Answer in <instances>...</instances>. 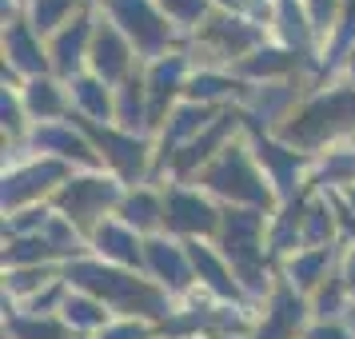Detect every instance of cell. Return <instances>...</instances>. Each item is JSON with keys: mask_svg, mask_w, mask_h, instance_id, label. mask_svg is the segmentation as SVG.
Instances as JSON below:
<instances>
[{"mask_svg": "<svg viewBox=\"0 0 355 339\" xmlns=\"http://www.w3.org/2000/svg\"><path fill=\"white\" fill-rule=\"evenodd\" d=\"M327 236H331V211L327 204H311L304 216V243H311V252H320Z\"/></svg>", "mask_w": 355, "mask_h": 339, "instance_id": "33", "label": "cell"}, {"mask_svg": "<svg viewBox=\"0 0 355 339\" xmlns=\"http://www.w3.org/2000/svg\"><path fill=\"white\" fill-rule=\"evenodd\" d=\"M60 311H64L68 327H104V320H108L104 304H100L96 295H88V291H80V295H64Z\"/></svg>", "mask_w": 355, "mask_h": 339, "instance_id": "22", "label": "cell"}, {"mask_svg": "<svg viewBox=\"0 0 355 339\" xmlns=\"http://www.w3.org/2000/svg\"><path fill=\"white\" fill-rule=\"evenodd\" d=\"M20 124H24V120H20L17 100L8 96V88H4V132H12V136H17V132H20Z\"/></svg>", "mask_w": 355, "mask_h": 339, "instance_id": "46", "label": "cell"}, {"mask_svg": "<svg viewBox=\"0 0 355 339\" xmlns=\"http://www.w3.org/2000/svg\"><path fill=\"white\" fill-rule=\"evenodd\" d=\"M307 8H311V24H315V28H331V20H336V0H307Z\"/></svg>", "mask_w": 355, "mask_h": 339, "instance_id": "43", "label": "cell"}, {"mask_svg": "<svg viewBox=\"0 0 355 339\" xmlns=\"http://www.w3.org/2000/svg\"><path fill=\"white\" fill-rule=\"evenodd\" d=\"M347 68H352V80H355V49H352V60H347Z\"/></svg>", "mask_w": 355, "mask_h": 339, "instance_id": "50", "label": "cell"}, {"mask_svg": "<svg viewBox=\"0 0 355 339\" xmlns=\"http://www.w3.org/2000/svg\"><path fill=\"white\" fill-rule=\"evenodd\" d=\"M343 288H347V284L331 279V288H323V291H320V315H336V307H339V295H343Z\"/></svg>", "mask_w": 355, "mask_h": 339, "instance_id": "44", "label": "cell"}, {"mask_svg": "<svg viewBox=\"0 0 355 339\" xmlns=\"http://www.w3.org/2000/svg\"><path fill=\"white\" fill-rule=\"evenodd\" d=\"M288 100H291L288 84H272V88H263V92H252V108H256L259 116H275Z\"/></svg>", "mask_w": 355, "mask_h": 339, "instance_id": "36", "label": "cell"}, {"mask_svg": "<svg viewBox=\"0 0 355 339\" xmlns=\"http://www.w3.org/2000/svg\"><path fill=\"white\" fill-rule=\"evenodd\" d=\"M216 120H211V108L208 104H180L172 120H168V132H164V148H176V144H192V136L208 132Z\"/></svg>", "mask_w": 355, "mask_h": 339, "instance_id": "14", "label": "cell"}, {"mask_svg": "<svg viewBox=\"0 0 355 339\" xmlns=\"http://www.w3.org/2000/svg\"><path fill=\"white\" fill-rule=\"evenodd\" d=\"M44 240L52 243V252H56V256H68V252H76L72 220H64V216H52V224L44 227Z\"/></svg>", "mask_w": 355, "mask_h": 339, "instance_id": "35", "label": "cell"}, {"mask_svg": "<svg viewBox=\"0 0 355 339\" xmlns=\"http://www.w3.org/2000/svg\"><path fill=\"white\" fill-rule=\"evenodd\" d=\"M355 124V88H336L327 96L311 100L300 116H291V124L279 128V136L295 148H320L336 132Z\"/></svg>", "mask_w": 355, "mask_h": 339, "instance_id": "2", "label": "cell"}, {"mask_svg": "<svg viewBox=\"0 0 355 339\" xmlns=\"http://www.w3.org/2000/svg\"><path fill=\"white\" fill-rule=\"evenodd\" d=\"M263 236V211L259 208H240L224 216V247H252Z\"/></svg>", "mask_w": 355, "mask_h": 339, "instance_id": "18", "label": "cell"}, {"mask_svg": "<svg viewBox=\"0 0 355 339\" xmlns=\"http://www.w3.org/2000/svg\"><path fill=\"white\" fill-rule=\"evenodd\" d=\"M60 208H64V220H76V224H92L96 216L112 208L120 200V188L116 180H104V176H84V180H68L60 184Z\"/></svg>", "mask_w": 355, "mask_h": 339, "instance_id": "5", "label": "cell"}, {"mask_svg": "<svg viewBox=\"0 0 355 339\" xmlns=\"http://www.w3.org/2000/svg\"><path fill=\"white\" fill-rule=\"evenodd\" d=\"M279 33H284V40H288V49H307V36H311V28H307L304 12H300V4L295 0H279Z\"/></svg>", "mask_w": 355, "mask_h": 339, "instance_id": "29", "label": "cell"}, {"mask_svg": "<svg viewBox=\"0 0 355 339\" xmlns=\"http://www.w3.org/2000/svg\"><path fill=\"white\" fill-rule=\"evenodd\" d=\"M307 339H352L343 327H336V323H320V327H311L307 331Z\"/></svg>", "mask_w": 355, "mask_h": 339, "instance_id": "47", "label": "cell"}, {"mask_svg": "<svg viewBox=\"0 0 355 339\" xmlns=\"http://www.w3.org/2000/svg\"><path fill=\"white\" fill-rule=\"evenodd\" d=\"M295 64V56L291 52H279V49H259L256 56H248L243 60V72L248 76H275V72H288V68Z\"/></svg>", "mask_w": 355, "mask_h": 339, "instance_id": "30", "label": "cell"}, {"mask_svg": "<svg viewBox=\"0 0 355 339\" xmlns=\"http://www.w3.org/2000/svg\"><path fill=\"white\" fill-rule=\"evenodd\" d=\"M68 279L80 291L96 295L100 304H108L112 311H132V315H152L160 320L168 311V299H164L156 288H148L144 279H132L124 272H112V268H100V263H68Z\"/></svg>", "mask_w": 355, "mask_h": 339, "instance_id": "1", "label": "cell"}, {"mask_svg": "<svg viewBox=\"0 0 355 339\" xmlns=\"http://www.w3.org/2000/svg\"><path fill=\"white\" fill-rule=\"evenodd\" d=\"M92 36H96L92 17H76L68 28H60L56 40H52V68H56L60 76H76L80 60L92 52V49H88V44H92Z\"/></svg>", "mask_w": 355, "mask_h": 339, "instance_id": "9", "label": "cell"}, {"mask_svg": "<svg viewBox=\"0 0 355 339\" xmlns=\"http://www.w3.org/2000/svg\"><path fill=\"white\" fill-rule=\"evenodd\" d=\"M52 256V243L44 240V236H17L12 240V247H4V259L8 263H40V259Z\"/></svg>", "mask_w": 355, "mask_h": 339, "instance_id": "31", "label": "cell"}, {"mask_svg": "<svg viewBox=\"0 0 355 339\" xmlns=\"http://www.w3.org/2000/svg\"><path fill=\"white\" fill-rule=\"evenodd\" d=\"M84 132L104 148V156H108L128 180L144 172V144H140L132 132H112V128H96V124H84Z\"/></svg>", "mask_w": 355, "mask_h": 339, "instance_id": "11", "label": "cell"}, {"mask_svg": "<svg viewBox=\"0 0 355 339\" xmlns=\"http://www.w3.org/2000/svg\"><path fill=\"white\" fill-rule=\"evenodd\" d=\"M240 84H232L227 76H216V72H200L192 84H188V100L192 104H208L216 96H227V92H236Z\"/></svg>", "mask_w": 355, "mask_h": 339, "instance_id": "32", "label": "cell"}, {"mask_svg": "<svg viewBox=\"0 0 355 339\" xmlns=\"http://www.w3.org/2000/svg\"><path fill=\"white\" fill-rule=\"evenodd\" d=\"M259 160L268 164V172H272V180L279 184V192L288 195L291 184H295V172H300V156L291 152V148H279V144H259Z\"/></svg>", "mask_w": 355, "mask_h": 339, "instance_id": "21", "label": "cell"}, {"mask_svg": "<svg viewBox=\"0 0 355 339\" xmlns=\"http://www.w3.org/2000/svg\"><path fill=\"white\" fill-rule=\"evenodd\" d=\"M164 220H168L172 232H188V236H211L216 224H220V216H216V208H211L208 200L200 192H184V188L168 192Z\"/></svg>", "mask_w": 355, "mask_h": 339, "instance_id": "6", "label": "cell"}, {"mask_svg": "<svg viewBox=\"0 0 355 339\" xmlns=\"http://www.w3.org/2000/svg\"><path fill=\"white\" fill-rule=\"evenodd\" d=\"M49 284V275L40 272V268H24V272H12V279H8V288L12 291H36Z\"/></svg>", "mask_w": 355, "mask_h": 339, "instance_id": "40", "label": "cell"}, {"mask_svg": "<svg viewBox=\"0 0 355 339\" xmlns=\"http://www.w3.org/2000/svg\"><path fill=\"white\" fill-rule=\"evenodd\" d=\"M220 4H227V8H243L248 0H220Z\"/></svg>", "mask_w": 355, "mask_h": 339, "instance_id": "49", "label": "cell"}, {"mask_svg": "<svg viewBox=\"0 0 355 339\" xmlns=\"http://www.w3.org/2000/svg\"><path fill=\"white\" fill-rule=\"evenodd\" d=\"M208 36L227 52V56H240L243 49H252V44L259 40V28L256 24H243V20L224 17V20H216V24H208Z\"/></svg>", "mask_w": 355, "mask_h": 339, "instance_id": "20", "label": "cell"}, {"mask_svg": "<svg viewBox=\"0 0 355 339\" xmlns=\"http://www.w3.org/2000/svg\"><path fill=\"white\" fill-rule=\"evenodd\" d=\"M100 339H148V331L140 327V323H108L104 331H100Z\"/></svg>", "mask_w": 355, "mask_h": 339, "instance_id": "42", "label": "cell"}, {"mask_svg": "<svg viewBox=\"0 0 355 339\" xmlns=\"http://www.w3.org/2000/svg\"><path fill=\"white\" fill-rule=\"evenodd\" d=\"M188 256H192V268L200 272V279H204L211 291H220V295H227V299L240 295V284L232 279V272L224 268L220 256H211L208 247H200V243H188Z\"/></svg>", "mask_w": 355, "mask_h": 339, "instance_id": "17", "label": "cell"}, {"mask_svg": "<svg viewBox=\"0 0 355 339\" xmlns=\"http://www.w3.org/2000/svg\"><path fill=\"white\" fill-rule=\"evenodd\" d=\"M204 184H208L211 192L243 200V204H252V208H268V204H272L268 180L256 172V164L248 160L243 148H220V156H216V160L208 164V172H204Z\"/></svg>", "mask_w": 355, "mask_h": 339, "instance_id": "3", "label": "cell"}, {"mask_svg": "<svg viewBox=\"0 0 355 339\" xmlns=\"http://www.w3.org/2000/svg\"><path fill=\"white\" fill-rule=\"evenodd\" d=\"M291 331H295V327H288L284 320L268 315V323H263V327L256 331V339H291Z\"/></svg>", "mask_w": 355, "mask_h": 339, "instance_id": "45", "label": "cell"}, {"mask_svg": "<svg viewBox=\"0 0 355 339\" xmlns=\"http://www.w3.org/2000/svg\"><path fill=\"white\" fill-rule=\"evenodd\" d=\"M104 4H108V12H112V24L128 36L144 56H160V52L168 49L172 28H168V20L156 12L152 0H104Z\"/></svg>", "mask_w": 355, "mask_h": 339, "instance_id": "4", "label": "cell"}, {"mask_svg": "<svg viewBox=\"0 0 355 339\" xmlns=\"http://www.w3.org/2000/svg\"><path fill=\"white\" fill-rule=\"evenodd\" d=\"M236 120H240V116H232V112H227V116H216V124H211L204 136H196L192 144L184 148V152H176V172H192L196 164L211 160V148H216V144L227 136V132L236 128Z\"/></svg>", "mask_w": 355, "mask_h": 339, "instance_id": "15", "label": "cell"}, {"mask_svg": "<svg viewBox=\"0 0 355 339\" xmlns=\"http://www.w3.org/2000/svg\"><path fill=\"white\" fill-rule=\"evenodd\" d=\"M343 284L355 291V252H352V259H347V272H343Z\"/></svg>", "mask_w": 355, "mask_h": 339, "instance_id": "48", "label": "cell"}, {"mask_svg": "<svg viewBox=\"0 0 355 339\" xmlns=\"http://www.w3.org/2000/svg\"><path fill=\"white\" fill-rule=\"evenodd\" d=\"M76 0H28V24L33 33H56Z\"/></svg>", "mask_w": 355, "mask_h": 339, "instance_id": "28", "label": "cell"}, {"mask_svg": "<svg viewBox=\"0 0 355 339\" xmlns=\"http://www.w3.org/2000/svg\"><path fill=\"white\" fill-rule=\"evenodd\" d=\"M36 144L40 148H49V152H56V156H76V160H84V164H96V152L84 144L76 132L68 128V124H52V128H40L36 132Z\"/></svg>", "mask_w": 355, "mask_h": 339, "instance_id": "19", "label": "cell"}, {"mask_svg": "<svg viewBox=\"0 0 355 339\" xmlns=\"http://www.w3.org/2000/svg\"><path fill=\"white\" fill-rule=\"evenodd\" d=\"M120 216H124V224L136 227V232H148V227H156L164 220V208H160V200L156 195H148V192H136L124 200V208H120Z\"/></svg>", "mask_w": 355, "mask_h": 339, "instance_id": "24", "label": "cell"}, {"mask_svg": "<svg viewBox=\"0 0 355 339\" xmlns=\"http://www.w3.org/2000/svg\"><path fill=\"white\" fill-rule=\"evenodd\" d=\"M96 247L104 259H116V263H128L136 268L140 263V243L128 232V224H100L96 227Z\"/></svg>", "mask_w": 355, "mask_h": 339, "instance_id": "16", "label": "cell"}, {"mask_svg": "<svg viewBox=\"0 0 355 339\" xmlns=\"http://www.w3.org/2000/svg\"><path fill=\"white\" fill-rule=\"evenodd\" d=\"M12 336L17 339H68L64 327L56 320H40V315H24L12 323Z\"/></svg>", "mask_w": 355, "mask_h": 339, "instance_id": "34", "label": "cell"}, {"mask_svg": "<svg viewBox=\"0 0 355 339\" xmlns=\"http://www.w3.org/2000/svg\"><path fill=\"white\" fill-rule=\"evenodd\" d=\"M24 108L33 116H40V120H52V116H60L64 112V96H60V88L52 80H33L28 88H24Z\"/></svg>", "mask_w": 355, "mask_h": 339, "instance_id": "23", "label": "cell"}, {"mask_svg": "<svg viewBox=\"0 0 355 339\" xmlns=\"http://www.w3.org/2000/svg\"><path fill=\"white\" fill-rule=\"evenodd\" d=\"M49 224H52V216L44 208H28V211H17L8 227H12V236H28V232H36V227L44 232Z\"/></svg>", "mask_w": 355, "mask_h": 339, "instance_id": "38", "label": "cell"}, {"mask_svg": "<svg viewBox=\"0 0 355 339\" xmlns=\"http://www.w3.org/2000/svg\"><path fill=\"white\" fill-rule=\"evenodd\" d=\"M323 180L331 184H343V180H355V152H336L327 168H323Z\"/></svg>", "mask_w": 355, "mask_h": 339, "instance_id": "39", "label": "cell"}, {"mask_svg": "<svg viewBox=\"0 0 355 339\" xmlns=\"http://www.w3.org/2000/svg\"><path fill=\"white\" fill-rule=\"evenodd\" d=\"M60 180H64V164L60 160H40V164H33V168H24V172L4 176V208H17L24 200L49 192Z\"/></svg>", "mask_w": 355, "mask_h": 339, "instance_id": "8", "label": "cell"}, {"mask_svg": "<svg viewBox=\"0 0 355 339\" xmlns=\"http://www.w3.org/2000/svg\"><path fill=\"white\" fill-rule=\"evenodd\" d=\"M160 8H164L172 20H180V24H196V20L204 17L208 0H160Z\"/></svg>", "mask_w": 355, "mask_h": 339, "instance_id": "37", "label": "cell"}, {"mask_svg": "<svg viewBox=\"0 0 355 339\" xmlns=\"http://www.w3.org/2000/svg\"><path fill=\"white\" fill-rule=\"evenodd\" d=\"M327 263H331V252L327 247H320V252H304V256H295L288 263V275L295 288H315L323 279V272H327Z\"/></svg>", "mask_w": 355, "mask_h": 339, "instance_id": "27", "label": "cell"}, {"mask_svg": "<svg viewBox=\"0 0 355 339\" xmlns=\"http://www.w3.org/2000/svg\"><path fill=\"white\" fill-rule=\"evenodd\" d=\"M144 256H148V268L160 275V284H168L172 291H184L192 284V256L184 247H176L168 240H148Z\"/></svg>", "mask_w": 355, "mask_h": 339, "instance_id": "10", "label": "cell"}, {"mask_svg": "<svg viewBox=\"0 0 355 339\" xmlns=\"http://www.w3.org/2000/svg\"><path fill=\"white\" fill-rule=\"evenodd\" d=\"M352 40H355V0H347L343 20H339V33H336V52H343Z\"/></svg>", "mask_w": 355, "mask_h": 339, "instance_id": "41", "label": "cell"}, {"mask_svg": "<svg viewBox=\"0 0 355 339\" xmlns=\"http://www.w3.org/2000/svg\"><path fill=\"white\" fill-rule=\"evenodd\" d=\"M88 60H92V68H96V76H100L104 84H108V80H120V76H128V68H132L128 36L120 33L112 20L96 24V36H92V52H88Z\"/></svg>", "mask_w": 355, "mask_h": 339, "instance_id": "7", "label": "cell"}, {"mask_svg": "<svg viewBox=\"0 0 355 339\" xmlns=\"http://www.w3.org/2000/svg\"><path fill=\"white\" fill-rule=\"evenodd\" d=\"M180 80H184V56H164L152 64V76H148V112L152 120L164 112V104L172 92H180Z\"/></svg>", "mask_w": 355, "mask_h": 339, "instance_id": "13", "label": "cell"}, {"mask_svg": "<svg viewBox=\"0 0 355 339\" xmlns=\"http://www.w3.org/2000/svg\"><path fill=\"white\" fill-rule=\"evenodd\" d=\"M4 56L12 60V68H20V72H28V76H44V68L52 64L49 56H44V49H40V40H36L33 24H20V20H12L8 28H4Z\"/></svg>", "mask_w": 355, "mask_h": 339, "instance_id": "12", "label": "cell"}, {"mask_svg": "<svg viewBox=\"0 0 355 339\" xmlns=\"http://www.w3.org/2000/svg\"><path fill=\"white\" fill-rule=\"evenodd\" d=\"M72 96L80 100L84 112H88V116H100V120H104V116H108V112L116 108L100 76H76V84H72Z\"/></svg>", "mask_w": 355, "mask_h": 339, "instance_id": "25", "label": "cell"}, {"mask_svg": "<svg viewBox=\"0 0 355 339\" xmlns=\"http://www.w3.org/2000/svg\"><path fill=\"white\" fill-rule=\"evenodd\" d=\"M144 96H148V88L140 80H128L120 88V96H116V120H120L124 132L140 128V120H144Z\"/></svg>", "mask_w": 355, "mask_h": 339, "instance_id": "26", "label": "cell"}]
</instances>
